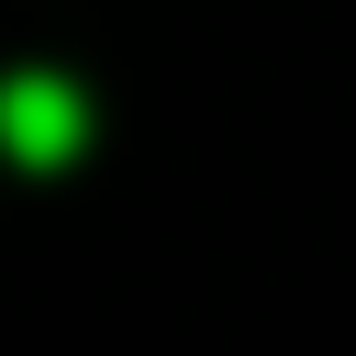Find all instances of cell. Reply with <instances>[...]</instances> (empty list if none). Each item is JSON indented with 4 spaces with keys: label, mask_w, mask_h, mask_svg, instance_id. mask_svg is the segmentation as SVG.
<instances>
[{
    "label": "cell",
    "mask_w": 356,
    "mask_h": 356,
    "mask_svg": "<svg viewBox=\"0 0 356 356\" xmlns=\"http://www.w3.org/2000/svg\"><path fill=\"white\" fill-rule=\"evenodd\" d=\"M78 134H89V111H78L67 78H11V89H0V145H11L22 167H67Z\"/></svg>",
    "instance_id": "obj_1"
}]
</instances>
